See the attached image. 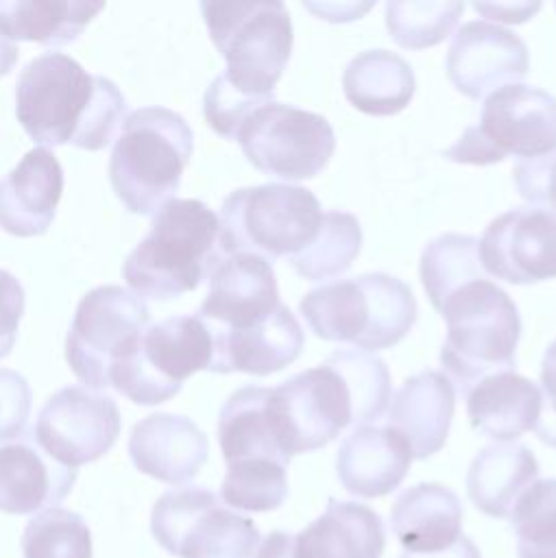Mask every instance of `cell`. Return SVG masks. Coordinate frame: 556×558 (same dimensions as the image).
Segmentation results:
<instances>
[{"mask_svg": "<svg viewBox=\"0 0 556 558\" xmlns=\"http://www.w3.org/2000/svg\"><path fill=\"white\" fill-rule=\"evenodd\" d=\"M124 111L126 100L113 81L89 74L61 52L39 54L17 76V120L41 146L100 150L116 137Z\"/></svg>", "mask_w": 556, "mask_h": 558, "instance_id": "obj_1", "label": "cell"}, {"mask_svg": "<svg viewBox=\"0 0 556 558\" xmlns=\"http://www.w3.org/2000/svg\"><path fill=\"white\" fill-rule=\"evenodd\" d=\"M225 257L220 218L198 198H172L153 216L122 275L137 296L166 301L196 290Z\"/></svg>", "mask_w": 556, "mask_h": 558, "instance_id": "obj_2", "label": "cell"}, {"mask_svg": "<svg viewBox=\"0 0 556 558\" xmlns=\"http://www.w3.org/2000/svg\"><path fill=\"white\" fill-rule=\"evenodd\" d=\"M434 307L447 323L440 362L462 397L480 379L515 366L521 336L519 312L486 275L449 290Z\"/></svg>", "mask_w": 556, "mask_h": 558, "instance_id": "obj_3", "label": "cell"}, {"mask_svg": "<svg viewBox=\"0 0 556 558\" xmlns=\"http://www.w3.org/2000/svg\"><path fill=\"white\" fill-rule=\"evenodd\" d=\"M194 135L183 116L144 107L126 116L109 159V181L131 214L155 216L172 201L192 157Z\"/></svg>", "mask_w": 556, "mask_h": 558, "instance_id": "obj_4", "label": "cell"}, {"mask_svg": "<svg viewBox=\"0 0 556 558\" xmlns=\"http://www.w3.org/2000/svg\"><path fill=\"white\" fill-rule=\"evenodd\" d=\"M299 310L310 329L331 342H349L360 351L397 344L416 320V299L397 277L368 272L310 290Z\"/></svg>", "mask_w": 556, "mask_h": 558, "instance_id": "obj_5", "label": "cell"}, {"mask_svg": "<svg viewBox=\"0 0 556 558\" xmlns=\"http://www.w3.org/2000/svg\"><path fill=\"white\" fill-rule=\"evenodd\" d=\"M201 11L214 46L227 61L225 81L249 98L273 100L292 50V22L286 4L279 0H203Z\"/></svg>", "mask_w": 556, "mask_h": 558, "instance_id": "obj_6", "label": "cell"}, {"mask_svg": "<svg viewBox=\"0 0 556 558\" xmlns=\"http://www.w3.org/2000/svg\"><path fill=\"white\" fill-rule=\"evenodd\" d=\"M290 310L279 301L273 264L259 255L235 253L209 277V292L196 316L214 344L209 371L220 373L227 362L266 338Z\"/></svg>", "mask_w": 556, "mask_h": 558, "instance_id": "obj_7", "label": "cell"}, {"mask_svg": "<svg viewBox=\"0 0 556 558\" xmlns=\"http://www.w3.org/2000/svg\"><path fill=\"white\" fill-rule=\"evenodd\" d=\"M321 203L307 190L266 183L231 192L220 209V240L227 255L251 253L273 264L307 248L321 227Z\"/></svg>", "mask_w": 556, "mask_h": 558, "instance_id": "obj_8", "label": "cell"}, {"mask_svg": "<svg viewBox=\"0 0 556 558\" xmlns=\"http://www.w3.org/2000/svg\"><path fill=\"white\" fill-rule=\"evenodd\" d=\"M556 148V98L532 85H504L482 105L480 124L445 150L458 163L486 166L508 155L532 159Z\"/></svg>", "mask_w": 556, "mask_h": 558, "instance_id": "obj_9", "label": "cell"}, {"mask_svg": "<svg viewBox=\"0 0 556 558\" xmlns=\"http://www.w3.org/2000/svg\"><path fill=\"white\" fill-rule=\"evenodd\" d=\"M148 320L150 312L142 296L120 286L89 290L65 338V360L72 373L87 388H109L113 371L135 353Z\"/></svg>", "mask_w": 556, "mask_h": 558, "instance_id": "obj_10", "label": "cell"}, {"mask_svg": "<svg viewBox=\"0 0 556 558\" xmlns=\"http://www.w3.org/2000/svg\"><path fill=\"white\" fill-rule=\"evenodd\" d=\"M150 532L177 558H253L259 547L257 525L201 486L164 493L153 506Z\"/></svg>", "mask_w": 556, "mask_h": 558, "instance_id": "obj_11", "label": "cell"}, {"mask_svg": "<svg viewBox=\"0 0 556 558\" xmlns=\"http://www.w3.org/2000/svg\"><path fill=\"white\" fill-rule=\"evenodd\" d=\"M214 344L207 327L194 316H170L148 325L135 353L111 375V388L140 405L174 397L196 371H209Z\"/></svg>", "mask_w": 556, "mask_h": 558, "instance_id": "obj_12", "label": "cell"}, {"mask_svg": "<svg viewBox=\"0 0 556 558\" xmlns=\"http://www.w3.org/2000/svg\"><path fill=\"white\" fill-rule=\"evenodd\" d=\"M235 140L259 172L286 181L316 177L336 148L327 118L275 100L255 107Z\"/></svg>", "mask_w": 556, "mask_h": 558, "instance_id": "obj_13", "label": "cell"}, {"mask_svg": "<svg viewBox=\"0 0 556 558\" xmlns=\"http://www.w3.org/2000/svg\"><path fill=\"white\" fill-rule=\"evenodd\" d=\"M268 410L288 458L321 449L355 425L351 388L329 360L270 388Z\"/></svg>", "mask_w": 556, "mask_h": 558, "instance_id": "obj_14", "label": "cell"}, {"mask_svg": "<svg viewBox=\"0 0 556 558\" xmlns=\"http://www.w3.org/2000/svg\"><path fill=\"white\" fill-rule=\"evenodd\" d=\"M120 410L109 395L65 386L39 410L33 438L59 464L76 469L102 458L120 434Z\"/></svg>", "mask_w": 556, "mask_h": 558, "instance_id": "obj_15", "label": "cell"}, {"mask_svg": "<svg viewBox=\"0 0 556 558\" xmlns=\"http://www.w3.org/2000/svg\"><path fill=\"white\" fill-rule=\"evenodd\" d=\"M484 272L508 283L556 277V216L541 207H517L497 216L478 244Z\"/></svg>", "mask_w": 556, "mask_h": 558, "instance_id": "obj_16", "label": "cell"}, {"mask_svg": "<svg viewBox=\"0 0 556 558\" xmlns=\"http://www.w3.org/2000/svg\"><path fill=\"white\" fill-rule=\"evenodd\" d=\"M528 63V46L519 35L478 20L456 31L445 68L451 85L460 94L478 100L488 92L523 78Z\"/></svg>", "mask_w": 556, "mask_h": 558, "instance_id": "obj_17", "label": "cell"}, {"mask_svg": "<svg viewBox=\"0 0 556 558\" xmlns=\"http://www.w3.org/2000/svg\"><path fill=\"white\" fill-rule=\"evenodd\" d=\"M207 453V436L181 414H150L135 423L129 438V456L135 469L172 486L194 480Z\"/></svg>", "mask_w": 556, "mask_h": 558, "instance_id": "obj_18", "label": "cell"}, {"mask_svg": "<svg viewBox=\"0 0 556 558\" xmlns=\"http://www.w3.org/2000/svg\"><path fill=\"white\" fill-rule=\"evenodd\" d=\"M76 482V469L52 460L31 436L0 447V510L39 514L57 508Z\"/></svg>", "mask_w": 556, "mask_h": 558, "instance_id": "obj_19", "label": "cell"}, {"mask_svg": "<svg viewBox=\"0 0 556 558\" xmlns=\"http://www.w3.org/2000/svg\"><path fill=\"white\" fill-rule=\"evenodd\" d=\"M63 192V170L48 148L28 150L0 179V227L17 238L41 235L55 218Z\"/></svg>", "mask_w": 556, "mask_h": 558, "instance_id": "obj_20", "label": "cell"}, {"mask_svg": "<svg viewBox=\"0 0 556 558\" xmlns=\"http://www.w3.org/2000/svg\"><path fill=\"white\" fill-rule=\"evenodd\" d=\"M412 462L408 442L388 425L355 427L338 447L336 473L345 490L373 499L392 493Z\"/></svg>", "mask_w": 556, "mask_h": 558, "instance_id": "obj_21", "label": "cell"}, {"mask_svg": "<svg viewBox=\"0 0 556 558\" xmlns=\"http://www.w3.org/2000/svg\"><path fill=\"white\" fill-rule=\"evenodd\" d=\"M456 392L451 379L440 371H421L403 381L392 395L388 427H392L410 447L412 458L425 460L443 449Z\"/></svg>", "mask_w": 556, "mask_h": 558, "instance_id": "obj_22", "label": "cell"}, {"mask_svg": "<svg viewBox=\"0 0 556 558\" xmlns=\"http://www.w3.org/2000/svg\"><path fill=\"white\" fill-rule=\"evenodd\" d=\"M382 517L358 501L329 499L321 517L294 536L297 558H382Z\"/></svg>", "mask_w": 556, "mask_h": 558, "instance_id": "obj_23", "label": "cell"}, {"mask_svg": "<svg viewBox=\"0 0 556 558\" xmlns=\"http://www.w3.org/2000/svg\"><path fill=\"white\" fill-rule=\"evenodd\" d=\"M390 527L403 551H438L462 536V504L443 484H416L395 499Z\"/></svg>", "mask_w": 556, "mask_h": 558, "instance_id": "obj_24", "label": "cell"}, {"mask_svg": "<svg viewBox=\"0 0 556 558\" xmlns=\"http://www.w3.org/2000/svg\"><path fill=\"white\" fill-rule=\"evenodd\" d=\"M539 477L534 453L521 442H493L478 451L467 471V493L478 510L510 519L519 497Z\"/></svg>", "mask_w": 556, "mask_h": 558, "instance_id": "obj_25", "label": "cell"}, {"mask_svg": "<svg viewBox=\"0 0 556 558\" xmlns=\"http://www.w3.org/2000/svg\"><path fill=\"white\" fill-rule=\"evenodd\" d=\"M539 412V386L512 371L488 375L467 392L471 425L495 440H512L534 429Z\"/></svg>", "mask_w": 556, "mask_h": 558, "instance_id": "obj_26", "label": "cell"}, {"mask_svg": "<svg viewBox=\"0 0 556 558\" xmlns=\"http://www.w3.org/2000/svg\"><path fill=\"white\" fill-rule=\"evenodd\" d=\"M270 388L244 386L235 390L218 416V442L227 466L240 462H279L288 464L270 410Z\"/></svg>", "mask_w": 556, "mask_h": 558, "instance_id": "obj_27", "label": "cell"}, {"mask_svg": "<svg viewBox=\"0 0 556 558\" xmlns=\"http://www.w3.org/2000/svg\"><path fill=\"white\" fill-rule=\"evenodd\" d=\"M347 100L368 116H395L414 94V74L406 59L388 50H366L353 57L342 74Z\"/></svg>", "mask_w": 556, "mask_h": 558, "instance_id": "obj_28", "label": "cell"}, {"mask_svg": "<svg viewBox=\"0 0 556 558\" xmlns=\"http://www.w3.org/2000/svg\"><path fill=\"white\" fill-rule=\"evenodd\" d=\"M105 9L85 0H0V33L7 39L65 46Z\"/></svg>", "mask_w": 556, "mask_h": 558, "instance_id": "obj_29", "label": "cell"}, {"mask_svg": "<svg viewBox=\"0 0 556 558\" xmlns=\"http://www.w3.org/2000/svg\"><path fill=\"white\" fill-rule=\"evenodd\" d=\"M362 229L355 216L347 211H327L321 218L316 238L307 248L290 257L292 268L310 279H329L345 272L358 257Z\"/></svg>", "mask_w": 556, "mask_h": 558, "instance_id": "obj_30", "label": "cell"}, {"mask_svg": "<svg viewBox=\"0 0 556 558\" xmlns=\"http://www.w3.org/2000/svg\"><path fill=\"white\" fill-rule=\"evenodd\" d=\"M478 244L480 240L473 235L445 233L423 248L421 281L432 305L464 281L486 275L480 262Z\"/></svg>", "mask_w": 556, "mask_h": 558, "instance_id": "obj_31", "label": "cell"}, {"mask_svg": "<svg viewBox=\"0 0 556 558\" xmlns=\"http://www.w3.org/2000/svg\"><path fill=\"white\" fill-rule=\"evenodd\" d=\"M20 545L24 558H94L85 519L59 506L35 514L26 523Z\"/></svg>", "mask_w": 556, "mask_h": 558, "instance_id": "obj_32", "label": "cell"}, {"mask_svg": "<svg viewBox=\"0 0 556 558\" xmlns=\"http://www.w3.org/2000/svg\"><path fill=\"white\" fill-rule=\"evenodd\" d=\"M462 2H401L386 4V26L401 48H427L440 44L462 15Z\"/></svg>", "mask_w": 556, "mask_h": 558, "instance_id": "obj_33", "label": "cell"}, {"mask_svg": "<svg viewBox=\"0 0 556 558\" xmlns=\"http://www.w3.org/2000/svg\"><path fill=\"white\" fill-rule=\"evenodd\" d=\"M327 360L345 375L351 388L355 403V427L382 418L392 399L390 373L384 360L360 349H340Z\"/></svg>", "mask_w": 556, "mask_h": 558, "instance_id": "obj_34", "label": "cell"}, {"mask_svg": "<svg viewBox=\"0 0 556 558\" xmlns=\"http://www.w3.org/2000/svg\"><path fill=\"white\" fill-rule=\"evenodd\" d=\"M288 497L286 466L279 462H240L229 464L220 499L235 510L270 512Z\"/></svg>", "mask_w": 556, "mask_h": 558, "instance_id": "obj_35", "label": "cell"}, {"mask_svg": "<svg viewBox=\"0 0 556 558\" xmlns=\"http://www.w3.org/2000/svg\"><path fill=\"white\" fill-rule=\"evenodd\" d=\"M510 523L517 536V547H556V477L536 480L528 486L510 512Z\"/></svg>", "mask_w": 556, "mask_h": 558, "instance_id": "obj_36", "label": "cell"}, {"mask_svg": "<svg viewBox=\"0 0 556 558\" xmlns=\"http://www.w3.org/2000/svg\"><path fill=\"white\" fill-rule=\"evenodd\" d=\"M270 102V100H259V98H249L240 92H235L222 74H218L211 85L205 92L203 100V113L207 124L222 137L235 140V133L244 118L259 105Z\"/></svg>", "mask_w": 556, "mask_h": 558, "instance_id": "obj_37", "label": "cell"}, {"mask_svg": "<svg viewBox=\"0 0 556 558\" xmlns=\"http://www.w3.org/2000/svg\"><path fill=\"white\" fill-rule=\"evenodd\" d=\"M512 179L525 201L556 216V148L547 155L517 161Z\"/></svg>", "mask_w": 556, "mask_h": 558, "instance_id": "obj_38", "label": "cell"}, {"mask_svg": "<svg viewBox=\"0 0 556 558\" xmlns=\"http://www.w3.org/2000/svg\"><path fill=\"white\" fill-rule=\"evenodd\" d=\"M31 386L11 371L0 368V442L22 436L31 414Z\"/></svg>", "mask_w": 556, "mask_h": 558, "instance_id": "obj_39", "label": "cell"}, {"mask_svg": "<svg viewBox=\"0 0 556 558\" xmlns=\"http://www.w3.org/2000/svg\"><path fill=\"white\" fill-rule=\"evenodd\" d=\"M24 312V288L15 275L0 268V360L15 344L17 325Z\"/></svg>", "mask_w": 556, "mask_h": 558, "instance_id": "obj_40", "label": "cell"}, {"mask_svg": "<svg viewBox=\"0 0 556 558\" xmlns=\"http://www.w3.org/2000/svg\"><path fill=\"white\" fill-rule=\"evenodd\" d=\"M541 412L534 432L541 442L556 447V340L547 347L541 364Z\"/></svg>", "mask_w": 556, "mask_h": 558, "instance_id": "obj_41", "label": "cell"}, {"mask_svg": "<svg viewBox=\"0 0 556 558\" xmlns=\"http://www.w3.org/2000/svg\"><path fill=\"white\" fill-rule=\"evenodd\" d=\"M473 9L478 13H484L491 20L525 22L528 17H532L541 9V4L539 2H534V4H530V2H525V4H515V2H508V4H480V2H475Z\"/></svg>", "mask_w": 556, "mask_h": 558, "instance_id": "obj_42", "label": "cell"}, {"mask_svg": "<svg viewBox=\"0 0 556 558\" xmlns=\"http://www.w3.org/2000/svg\"><path fill=\"white\" fill-rule=\"evenodd\" d=\"M253 558H297L294 536L283 530H273L257 547Z\"/></svg>", "mask_w": 556, "mask_h": 558, "instance_id": "obj_43", "label": "cell"}, {"mask_svg": "<svg viewBox=\"0 0 556 558\" xmlns=\"http://www.w3.org/2000/svg\"><path fill=\"white\" fill-rule=\"evenodd\" d=\"M399 558H482V556H480V549L475 547V543L462 534L451 547H445L438 551H423V554L401 551Z\"/></svg>", "mask_w": 556, "mask_h": 558, "instance_id": "obj_44", "label": "cell"}, {"mask_svg": "<svg viewBox=\"0 0 556 558\" xmlns=\"http://www.w3.org/2000/svg\"><path fill=\"white\" fill-rule=\"evenodd\" d=\"M17 54H20L17 46L0 33V76L9 74V70H11V68L15 65V61H17Z\"/></svg>", "mask_w": 556, "mask_h": 558, "instance_id": "obj_45", "label": "cell"}, {"mask_svg": "<svg viewBox=\"0 0 556 558\" xmlns=\"http://www.w3.org/2000/svg\"><path fill=\"white\" fill-rule=\"evenodd\" d=\"M517 558H556V547H552V549H521V547H517Z\"/></svg>", "mask_w": 556, "mask_h": 558, "instance_id": "obj_46", "label": "cell"}]
</instances>
